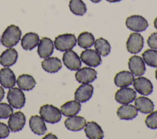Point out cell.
<instances>
[{"label":"cell","instance_id":"ab89813d","mask_svg":"<svg viewBox=\"0 0 157 139\" xmlns=\"http://www.w3.org/2000/svg\"><path fill=\"white\" fill-rule=\"evenodd\" d=\"M90 1L94 3H98V2H100L101 0H90Z\"/></svg>","mask_w":157,"mask_h":139},{"label":"cell","instance_id":"d6986e66","mask_svg":"<svg viewBox=\"0 0 157 139\" xmlns=\"http://www.w3.org/2000/svg\"><path fill=\"white\" fill-rule=\"evenodd\" d=\"M86 136L90 139H101L104 137V133L101 127L94 121H89L85 126Z\"/></svg>","mask_w":157,"mask_h":139},{"label":"cell","instance_id":"60d3db41","mask_svg":"<svg viewBox=\"0 0 157 139\" xmlns=\"http://www.w3.org/2000/svg\"><path fill=\"white\" fill-rule=\"evenodd\" d=\"M155 77H156V78L157 80V69H156V70L155 71Z\"/></svg>","mask_w":157,"mask_h":139},{"label":"cell","instance_id":"277c9868","mask_svg":"<svg viewBox=\"0 0 157 139\" xmlns=\"http://www.w3.org/2000/svg\"><path fill=\"white\" fill-rule=\"evenodd\" d=\"M9 104L15 108H21L25 103V96L20 88H11L7 96Z\"/></svg>","mask_w":157,"mask_h":139},{"label":"cell","instance_id":"8d00e7d4","mask_svg":"<svg viewBox=\"0 0 157 139\" xmlns=\"http://www.w3.org/2000/svg\"><path fill=\"white\" fill-rule=\"evenodd\" d=\"M57 138V137L55 135H53L51 133H50L47 134V135H45V137H44L43 138Z\"/></svg>","mask_w":157,"mask_h":139},{"label":"cell","instance_id":"9a60e30c","mask_svg":"<svg viewBox=\"0 0 157 139\" xmlns=\"http://www.w3.org/2000/svg\"><path fill=\"white\" fill-rule=\"evenodd\" d=\"M53 41L48 37H42L38 43L37 53L41 58L49 57L53 52Z\"/></svg>","mask_w":157,"mask_h":139},{"label":"cell","instance_id":"7c38bea8","mask_svg":"<svg viewBox=\"0 0 157 139\" xmlns=\"http://www.w3.org/2000/svg\"><path fill=\"white\" fill-rule=\"evenodd\" d=\"M128 67L131 72L135 76H141L145 72L144 60L139 56H132L129 59Z\"/></svg>","mask_w":157,"mask_h":139},{"label":"cell","instance_id":"8fae6325","mask_svg":"<svg viewBox=\"0 0 157 139\" xmlns=\"http://www.w3.org/2000/svg\"><path fill=\"white\" fill-rule=\"evenodd\" d=\"M75 76L78 83H89L93 82L96 78L97 72L90 67H83L78 69Z\"/></svg>","mask_w":157,"mask_h":139},{"label":"cell","instance_id":"8992f818","mask_svg":"<svg viewBox=\"0 0 157 139\" xmlns=\"http://www.w3.org/2000/svg\"><path fill=\"white\" fill-rule=\"evenodd\" d=\"M144 42V38L139 33H131L126 42L127 50L132 54L138 53L142 49Z\"/></svg>","mask_w":157,"mask_h":139},{"label":"cell","instance_id":"44dd1931","mask_svg":"<svg viewBox=\"0 0 157 139\" xmlns=\"http://www.w3.org/2000/svg\"><path fill=\"white\" fill-rule=\"evenodd\" d=\"M29 125L31 130L39 135L44 134L47 130L44 119L38 115H34L30 118Z\"/></svg>","mask_w":157,"mask_h":139},{"label":"cell","instance_id":"e575fe53","mask_svg":"<svg viewBox=\"0 0 157 139\" xmlns=\"http://www.w3.org/2000/svg\"><path fill=\"white\" fill-rule=\"evenodd\" d=\"M10 130L9 126H7L5 123L0 122V138H6L9 136Z\"/></svg>","mask_w":157,"mask_h":139},{"label":"cell","instance_id":"9c48e42d","mask_svg":"<svg viewBox=\"0 0 157 139\" xmlns=\"http://www.w3.org/2000/svg\"><path fill=\"white\" fill-rule=\"evenodd\" d=\"M136 97L135 91L128 87H123L118 89L115 95V100L121 104H128L133 102Z\"/></svg>","mask_w":157,"mask_h":139},{"label":"cell","instance_id":"4fadbf2b","mask_svg":"<svg viewBox=\"0 0 157 139\" xmlns=\"http://www.w3.org/2000/svg\"><path fill=\"white\" fill-rule=\"evenodd\" d=\"M93 93V86L88 83H83L75 91V100L79 102H85L90 99Z\"/></svg>","mask_w":157,"mask_h":139},{"label":"cell","instance_id":"74e56055","mask_svg":"<svg viewBox=\"0 0 157 139\" xmlns=\"http://www.w3.org/2000/svg\"><path fill=\"white\" fill-rule=\"evenodd\" d=\"M154 26L157 29V17L155 18V20L154 21Z\"/></svg>","mask_w":157,"mask_h":139},{"label":"cell","instance_id":"3957f363","mask_svg":"<svg viewBox=\"0 0 157 139\" xmlns=\"http://www.w3.org/2000/svg\"><path fill=\"white\" fill-rule=\"evenodd\" d=\"M77 40L73 34H64L55 37L54 45L56 50L60 51H66L72 50L76 45Z\"/></svg>","mask_w":157,"mask_h":139},{"label":"cell","instance_id":"7402d4cb","mask_svg":"<svg viewBox=\"0 0 157 139\" xmlns=\"http://www.w3.org/2000/svg\"><path fill=\"white\" fill-rule=\"evenodd\" d=\"M18 58L16 50L9 48L4 51L0 56V64L4 67H10L13 65Z\"/></svg>","mask_w":157,"mask_h":139},{"label":"cell","instance_id":"1f68e13d","mask_svg":"<svg viewBox=\"0 0 157 139\" xmlns=\"http://www.w3.org/2000/svg\"><path fill=\"white\" fill-rule=\"evenodd\" d=\"M13 113V109L10 105L6 103H0V119L10 117Z\"/></svg>","mask_w":157,"mask_h":139},{"label":"cell","instance_id":"2e32d148","mask_svg":"<svg viewBox=\"0 0 157 139\" xmlns=\"http://www.w3.org/2000/svg\"><path fill=\"white\" fill-rule=\"evenodd\" d=\"M15 75L13 71L8 67L0 70V83L6 88H11L15 85Z\"/></svg>","mask_w":157,"mask_h":139},{"label":"cell","instance_id":"5b68a950","mask_svg":"<svg viewBox=\"0 0 157 139\" xmlns=\"http://www.w3.org/2000/svg\"><path fill=\"white\" fill-rule=\"evenodd\" d=\"M126 26L131 31L142 32L147 28L148 24L147 20L142 16L134 15L126 18Z\"/></svg>","mask_w":157,"mask_h":139},{"label":"cell","instance_id":"484cf974","mask_svg":"<svg viewBox=\"0 0 157 139\" xmlns=\"http://www.w3.org/2000/svg\"><path fill=\"white\" fill-rule=\"evenodd\" d=\"M39 36L34 32H28L23 36L21 40V45L23 49L31 50L35 48L39 43Z\"/></svg>","mask_w":157,"mask_h":139},{"label":"cell","instance_id":"d4e9b609","mask_svg":"<svg viewBox=\"0 0 157 139\" xmlns=\"http://www.w3.org/2000/svg\"><path fill=\"white\" fill-rule=\"evenodd\" d=\"M81 109V105L77 100L66 102L61 107V112L65 116L76 115Z\"/></svg>","mask_w":157,"mask_h":139},{"label":"cell","instance_id":"603a6c76","mask_svg":"<svg viewBox=\"0 0 157 139\" xmlns=\"http://www.w3.org/2000/svg\"><path fill=\"white\" fill-rule=\"evenodd\" d=\"M43 69L49 73L57 72L62 67L61 60L56 57H48L42 61Z\"/></svg>","mask_w":157,"mask_h":139},{"label":"cell","instance_id":"f35d334b","mask_svg":"<svg viewBox=\"0 0 157 139\" xmlns=\"http://www.w3.org/2000/svg\"><path fill=\"white\" fill-rule=\"evenodd\" d=\"M106 1L108 2H119L121 0H106Z\"/></svg>","mask_w":157,"mask_h":139},{"label":"cell","instance_id":"52a82bcc","mask_svg":"<svg viewBox=\"0 0 157 139\" xmlns=\"http://www.w3.org/2000/svg\"><path fill=\"white\" fill-rule=\"evenodd\" d=\"M80 58L86 65L93 67L98 66L102 62L100 54L92 49H86L83 51L80 54Z\"/></svg>","mask_w":157,"mask_h":139},{"label":"cell","instance_id":"ffe728a7","mask_svg":"<svg viewBox=\"0 0 157 139\" xmlns=\"http://www.w3.org/2000/svg\"><path fill=\"white\" fill-rule=\"evenodd\" d=\"M117 113L120 119L130 120L136 118L138 112L137 108L134 105L130 104H123L118 108Z\"/></svg>","mask_w":157,"mask_h":139},{"label":"cell","instance_id":"d590c367","mask_svg":"<svg viewBox=\"0 0 157 139\" xmlns=\"http://www.w3.org/2000/svg\"><path fill=\"white\" fill-rule=\"evenodd\" d=\"M4 96V90L3 88L0 86V101H1Z\"/></svg>","mask_w":157,"mask_h":139},{"label":"cell","instance_id":"d6a6232c","mask_svg":"<svg viewBox=\"0 0 157 139\" xmlns=\"http://www.w3.org/2000/svg\"><path fill=\"white\" fill-rule=\"evenodd\" d=\"M145 122L148 128L151 129H157V111H151L146 117Z\"/></svg>","mask_w":157,"mask_h":139},{"label":"cell","instance_id":"5bb4252c","mask_svg":"<svg viewBox=\"0 0 157 139\" xmlns=\"http://www.w3.org/2000/svg\"><path fill=\"white\" fill-rule=\"evenodd\" d=\"M26 122L25 115L21 111H17L10 116L8 121V126L12 132H18L21 130Z\"/></svg>","mask_w":157,"mask_h":139},{"label":"cell","instance_id":"83f0119b","mask_svg":"<svg viewBox=\"0 0 157 139\" xmlns=\"http://www.w3.org/2000/svg\"><path fill=\"white\" fill-rule=\"evenodd\" d=\"M94 43V37L93 35L88 32H83L80 33L77 38V43L81 48L86 49L90 48Z\"/></svg>","mask_w":157,"mask_h":139},{"label":"cell","instance_id":"f546056e","mask_svg":"<svg viewBox=\"0 0 157 139\" xmlns=\"http://www.w3.org/2000/svg\"><path fill=\"white\" fill-rule=\"evenodd\" d=\"M69 6L70 10L76 15H83L86 12V5L82 0H70Z\"/></svg>","mask_w":157,"mask_h":139},{"label":"cell","instance_id":"f1b7e54d","mask_svg":"<svg viewBox=\"0 0 157 139\" xmlns=\"http://www.w3.org/2000/svg\"><path fill=\"white\" fill-rule=\"evenodd\" d=\"M96 51L101 56H105L110 52V45L109 42L102 37L97 39L94 41Z\"/></svg>","mask_w":157,"mask_h":139},{"label":"cell","instance_id":"4dcf8cb0","mask_svg":"<svg viewBox=\"0 0 157 139\" xmlns=\"http://www.w3.org/2000/svg\"><path fill=\"white\" fill-rule=\"evenodd\" d=\"M143 60L148 66L157 67V51L153 49L145 50L142 54Z\"/></svg>","mask_w":157,"mask_h":139},{"label":"cell","instance_id":"ba28073f","mask_svg":"<svg viewBox=\"0 0 157 139\" xmlns=\"http://www.w3.org/2000/svg\"><path fill=\"white\" fill-rule=\"evenodd\" d=\"M63 61L65 66L71 70L79 69L82 65L80 58L78 54L71 50L66 51L63 54Z\"/></svg>","mask_w":157,"mask_h":139},{"label":"cell","instance_id":"cb8c5ba5","mask_svg":"<svg viewBox=\"0 0 157 139\" xmlns=\"http://www.w3.org/2000/svg\"><path fill=\"white\" fill-rule=\"evenodd\" d=\"M135 107L142 113H150L153 111L154 104L148 97L140 96L137 97L134 102Z\"/></svg>","mask_w":157,"mask_h":139},{"label":"cell","instance_id":"30bf717a","mask_svg":"<svg viewBox=\"0 0 157 139\" xmlns=\"http://www.w3.org/2000/svg\"><path fill=\"white\" fill-rule=\"evenodd\" d=\"M132 83L135 90L142 95L148 96L153 92V85L151 82L144 77L135 78Z\"/></svg>","mask_w":157,"mask_h":139},{"label":"cell","instance_id":"7a4b0ae2","mask_svg":"<svg viewBox=\"0 0 157 139\" xmlns=\"http://www.w3.org/2000/svg\"><path fill=\"white\" fill-rule=\"evenodd\" d=\"M39 113L45 121L51 124L56 123L61 119V111L57 107L50 104L41 106Z\"/></svg>","mask_w":157,"mask_h":139},{"label":"cell","instance_id":"836d02e7","mask_svg":"<svg viewBox=\"0 0 157 139\" xmlns=\"http://www.w3.org/2000/svg\"><path fill=\"white\" fill-rule=\"evenodd\" d=\"M147 43L150 48L157 49V32L152 33L147 39Z\"/></svg>","mask_w":157,"mask_h":139},{"label":"cell","instance_id":"e0dca14e","mask_svg":"<svg viewBox=\"0 0 157 139\" xmlns=\"http://www.w3.org/2000/svg\"><path fill=\"white\" fill-rule=\"evenodd\" d=\"M86 123V120L83 117L75 115L69 116L64 121L66 127L71 131H79L83 129Z\"/></svg>","mask_w":157,"mask_h":139},{"label":"cell","instance_id":"ac0fdd59","mask_svg":"<svg viewBox=\"0 0 157 139\" xmlns=\"http://www.w3.org/2000/svg\"><path fill=\"white\" fill-rule=\"evenodd\" d=\"M134 80V75L129 71L123 70L115 75L114 83L117 87H127L132 84Z\"/></svg>","mask_w":157,"mask_h":139},{"label":"cell","instance_id":"6da1fadb","mask_svg":"<svg viewBox=\"0 0 157 139\" xmlns=\"http://www.w3.org/2000/svg\"><path fill=\"white\" fill-rule=\"evenodd\" d=\"M21 36V31L19 27L14 24L9 26L2 33L1 37L2 44L7 48H11L19 42Z\"/></svg>","mask_w":157,"mask_h":139},{"label":"cell","instance_id":"4316f807","mask_svg":"<svg viewBox=\"0 0 157 139\" xmlns=\"http://www.w3.org/2000/svg\"><path fill=\"white\" fill-rule=\"evenodd\" d=\"M17 83L18 87L25 91L33 89L36 83L34 78L28 74H22L20 75L17 80Z\"/></svg>","mask_w":157,"mask_h":139}]
</instances>
